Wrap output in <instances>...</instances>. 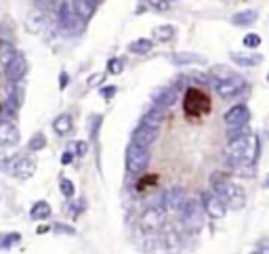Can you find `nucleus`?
I'll list each match as a JSON object with an SVG mask.
<instances>
[{
  "instance_id": "f257e3e1",
  "label": "nucleus",
  "mask_w": 269,
  "mask_h": 254,
  "mask_svg": "<svg viewBox=\"0 0 269 254\" xmlns=\"http://www.w3.org/2000/svg\"><path fill=\"white\" fill-rule=\"evenodd\" d=\"M213 110V101H210L208 93L202 91V88L189 86L185 88V97H183V111L191 118H202L210 113Z\"/></svg>"
},
{
  "instance_id": "f03ea898",
  "label": "nucleus",
  "mask_w": 269,
  "mask_h": 254,
  "mask_svg": "<svg viewBox=\"0 0 269 254\" xmlns=\"http://www.w3.org/2000/svg\"><path fill=\"white\" fill-rule=\"evenodd\" d=\"M59 25L63 30H66V34H72V36H80L82 34V30H84V19H82L78 13H76L74 9V4H69V2H63L59 4Z\"/></svg>"
},
{
  "instance_id": "7ed1b4c3",
  "label": "nucleus",
  "mask_w": 269,
  "mask_h": 254,
  "mask_svg": "<svg viewBox=\"0 0 269 254\" xmlns=\"http://www.w3.org/2000/svg\"><path fill=\"white\" fill-rule=\"evenodd\" d=\"M150 164V147L139 143H131V147L126 149V168L129 173H143Z\"/></svg>"
},
{
  "instance_id": "20e7f679",
  "label": "nucleus",
  "mask_w": 269,
  "mask_h": 254,
  "mask_svg": "<svg viewBox=\"0 0 269 254\" xmlns=\"http://www.w3.org/2000/svg\"><path fill=\"white\" fill-rule=\"evenodd\" d=\"M181 221L191 233H198L202 229V206L198 200H185V204L181 206Z\"/></svg>"
},
{
  "instance_id": "39448f33",
  "label": "nucleus",
  "mask_w": 269,
  "mask_h": 254,
  "mask_svg": "<svg viewBox=\"0 0 269 254\" xmlns=\"http://www.w3.org/2000/svg\"><path fill=\"white\" fill-rule=\"evenodd\" d=\"M36 164L38 162L34 160V158H30V156H17V158H13V162L9 166V173L19 181L32 179V176L36 175V168H38Z\"/></svg>"
},
{
  "instance_id": "423d86ee",
  "label": "nucleus",
  "mask_w": 269,
  "mask_h": 254,
  "mask_svg": "<svg viewBox=\"0 0 269 254\" xmlns=\"http://www.w3.org/2000/svg\"><path fill=\"white\" fill-rule=\"evenodd\" d=\"M164 212H166V206H151L147 208V210L143 212V217H141V229H143L145 233H153L158 231L160 227L164 225Z\"/></svg>"
},
{
  "instance_id": "0eeeda50",
  "label": "nucleus",
  "mask_w": 269,
  "mask_h": 254,
  "mask_svg": "<svg viewBox=\"0 0 269 254\" xmlns=\"http://www.w3.org/2000/svg\"><path fill=\"white\" fill-rule=\"evenodd\" d=\"M215 193H219L223 202H225L227 206H232V208H242L244 206V202H246V193H244V189L238 187V185H234V183H225L223 187H219Z\"/></svg>"
},
{
  "instance_id": "6e6552de",
  "label": "nucleus",
  "mask_w": 269,
  "mask_h": 254,
  "mask_svg": "<svg viewBox=\"0 0 269 254\" xmlns=\"http://www.w3.org/2000/svg\"><path fill=\"white\" fill-rule=\"evenodd\" d=\"M244 91V78L240 76H232L227 80H217L215 82V93L223 99H234L235 95H240Z\"/></svg>"
},
{
  "instance_id": "1a4fd4ad",
  "label": "nucleus",
  "mask_w": 269,
  "mask_h": 254,
  "mask_svg": "<svg viewBox=\"0 0 269 254\" xmlns=\"http://www.w3.org/2000/svg\"><path fill=\"white\" fill-rule=\"evenodd\" d=\"M202 204H204V210H206V214H210L213 219H221L225 217V202H223V198L219 193H202Z\"/></svg>"
},
{
  "instance_id": "9d476101",
  "label": "nucleus",
  "mask_w": 269,
  "mask_h": 254,
  "mask_svg": "<svg viewBox=\"0 0 269 254\" xmlns=\"http://www.w3.org/2000/svg\"><path fill=\"white\" fill-rule=\"evenodd\" d=\"M177 97H179V91L175 86H164V88H158V91L151 93L153 105L164 107V110H170V107L177 103Z\"/></svg>"
},
{
  "instance_id": "9b49d317",
  "label": "nucleus",
  "mask_w": 269,
  "mask_h": 254,
  "mask_svg": "<svg viewBox=\"0 0 269 254\" xmlns=\"http://www.w3.org/2000/svg\"><path fill=\"white\" fill-rule=\"evenodd\" d=\"M158 139V128L156 126H150V124H143L141 122L137 128L133 130V143H139V145H145V147H151Z\"/></svg>"
},
{
  "instance_id": "f8f14e48",
  "label": "nucleus",
  "mask_w": 269,
  "mask_h": 254,
  "mask_svg": "<svg viewBox=\"0 0 269 254\" xmlns=\"http://www.w3.org/2000/svg\"><path fill=\"white\" fill-rule=\"evenodd\" d=\"M19 143V128L11 120L0 118V145L2 147H13Z\"/></svg>"
},
{
  "instance_id": "ddd939ff",
  "label": "nucleus",
  "mask_w": 269,
  "mask_h": 254,
  "mask_svg": "<svg viewBox=\"0 0 269 254\" xmlns=\"http://www.w3.org/2000/svg\"><path fill=\"white\" fill-rule=\"evenodd\" d=\"M25 74H28V61H25L21 55H17L15 59L9 63V65H4V76L11 82H19Z\"/></svg>"
},
{
  "instance_id": "4468645a",
  "label": "nucleus",
  "mask_w": 269,
  "mask_h": 254,
  "mask_svg": "<svg viewBox=\"0 0 269 254\" xmlns=\"http://www.w3.org/2000/svg\"><path fill=\"white\" fill-rule=\"evenodd\" d=\"M248 118H251V113L244 105H234L232 110L225 113V124L227 126H244L248 122Z\"/></svg>"
},
{
  "instance_id": "2eb2a0df",
  "label": "nucleus",
  "mask_w": 269,
  "mask_h": 254,
  "mask_svg": "<svg viewBox=\"0 0 269 254\" xmlns=\"http://www.w3.org/2000/svg\"><path fill=\"white\" fill-rule=\"evenodd\" d=\"M185 204V191L181 187H170L168 191L164 193V206L166 208H181Z\"/></svg>"
},
{
  "instance_id": "dca6fc26",
  "label": "nucleus",
  "mask_w": 269,
  "mask_h": 254,
  "mask_svg": "<svg viewBox=\"0 0 269 254\" xmlns=\"http://www.w3.org/2000/svg\"><path fill=\"white\" fill-rule=\"evenodd\" d=\"M53 130L59 137L69 135V132L74 130V120H72V116H69V113H61V116H57L55 122H53Z\"/></svg>"
},
{
  "instance_id": "f3484780",
  "label": "nucleus",
  "mask_w": 269,
  "mask_h": 254,
  "mask_svg": "<svg viewBox=\"0 0 269 254\" xmlns=\"http://www.w3.org/2000/svg\"><path fill=\"white\" fill-rule=\"evenodd\" d=\"M74 9L76 13L84 19V21H88V19L93 17V13H95V6H97V0H74Z\"/></svg>"
},
{
  "instance_id": "a211bd4d",
  "label": "nucleus",
  "mask_w": 269,
  "mask_h": 254,
  "mask_svg": "<svg viewBox=\"0 0 269 254\" xmlns=\"http://www.w3.org/2000/svg\"><path fill=\"white\" fill-rule=\"evenodd\" d=\"M232 59L238 63V65H246V67H254L263 61V57L257 53H232Z\"/></svg>"
},
{
  "instance_id": "6ab92c4d",
  "label": "nucleus",
  "mask_w": 269,
  "mask_h": 254,
  "mask_svg": "<svg viewBox=\"0 0 269 254\" xmlns=\"http://www.w3.org/2000/svg\"><path fill=\"white\" fill-rule=\"evenodd\" d=\"M170 61L175 65H191V63H204L206 59L196 53H175V55H170Z\"/></svg>"
},
{
  "instance_id": "aec40b11",
  "label": "nucleus",
  "mask_w": 269,
  "mask_h": 254,
  "mask_svg": "<svg viewBox=\"0 0 269 254\" xmlns=\"http://www.w3.org/2000/svg\"><path fill=\"white\" fill-rule=\"evenodd\" d=\"M151 48H153V42L150 38H137V40H133L129 44V50L133 55H147Z\"/></svg>"
},
{
  "instance_id": "412c9836",
  "label": "nucleus",
  "mask_w": 269,
  "mask_h": 254,
  "mask_svg": "<svg viewBox=\"0 0 269 254\" xmlns=\"http://www.w3.org/2000/svg\"><path fill=\"white\" fill-rule=\"evenodd\" d=\"M30 214H32V219H34V221H47L50 217V204H49V202H44V200L36 202V204L32 206Z\"/></svg>"
},
{
  "instance_id": "4be33fe9",
  "label": "nucleus",
  "mask_w": 269,
  "mask_h": 254,
  "mask_svg": "<svg viewBox=\"0 0 269 254\" xmlns=\"http://www.w3.org/2000/svg\"><path fill=\"white\" fill-rule=\"evenodd\" d=\"M162 120H164V107H153V110H150L143 116V120L141 122L143 124H150V126H156V128H160V124H162Z\"/></svg>"
},
{
  "instance_id": "5701e85b",
  "label": "nucleus",
  "mask_w": 269,
  "mask_h": 254,
  "mask_svg": "<svg viewBox=\"0 0 269 254\" xmlns=\"http://www.w3.org/2000/svg\"><path fill=\"white\" fill-rule=\"evenodd\" d=\"M44 23V15L40 11H30V15L25 17V28L30 32H40Z\"/></svg>"
},
{
  "instance_id": "b1692460",
  "label": "nucleus",
  "mask_w": 269,
  "mask_h": 254,
  "mask_svg": "<svg viewBox=\"0 0 269 254\" xmlns=\"http://www.w3.org/2000/svg\"><path fill=\"white\" fill-rule=\"evenodd\" d=\"M19 53L15 50V47H13L11 42H2L0 40V63H2V65H9V63L15 59Z\"/></svg>"
},
{
  "instance_id": "393cba45",
  "label": "nucleus",
  "mask_w": 269,
  "mask_h": 254,
  "mask_svg": "<svg viewBox=\"0 0 269 254\" xmlns=\"http://www.w3.org/2000/svg\"><path fill=\"white\" fill-rule=\"evenodd\" d=\"M153 38L160 42H168L175 38V25H158L156 30H153Z\"/></svg>"
},
{
  "instance_id": "a878e982",
  "label": "nucleus",
  "mask_w": 269,
  "mask_h": 254,
  "mask_svg": "<svg viewBox=\"0 0 269 254\" xmlns=\"http://www.w3.org/2000/svg\"><path fill=\"white\" fill-rule=\"evenodd\" d=\"M232 21L235 25H251L257 21V13L254 11H244V13H235V15L232 17Z\"/></svg>"
},
{
  "instance_id": "bb28decb",
  "label": "nucleus",
  "mask_w": 269,
  "mask_h": 254,
  "mask_svg": "<svg viewBox=\"0 0 269 254\" xmlns=\"http://www.w3.org/2000/svg\"><path fill=\"white\" fill-rule=\"evenodd\" d=\"M28 147H30V151H40V149H44V147H47V137H44L42 132H34V135H32V139H30V143H28Z\"/></svg>"
},
{
  "instance_id": "cd10ccee",
  "label": "nucleus",
  "mask_w": 269,
  "mask_h": 254,
  "mask_svg": "<svg viewBox=\"0 0 269 254\" xmlns=\"http://www.w3.org/2000/svg\"><path fill=\"white\" fill-rule=\"evenodd\" d=\"M19 242H21L19 233H2L0 236V250H9L13 244H19Z\"/></svg>"
},
{
  "instance_id": "c85d7f7f",
  "label": "nucleus",
  "mask_w": 269,
  "mask_h": 254,
  "mask_svg": "<svg viewBox=\"0 0 269 254\" xmlns=\"http://www.w3.org/2000/svg\"><path fill=\"white\" fill-rule=\"evenodd\" d=\"M210 76H213L215 80H227V78H232V76H235V74L227 65H215V67H210Z\"/></svg>"
},
{
  "instance_id": "c756f323",
  "label": "nucleus",
  "mask_w": 269,
  "mask_h": 254,
  "mask_svg": "<svg viewBox=\"0 0 269 254\" xmlns=\"http://www.w3.org/2000/svg\"><path fill=\"white\" fill-rule=\"evenodd\" d=\"M107 72H110L112 76H118L124 72V59H120V57H114V59H110V63H107Z\"/></svg>"
},
{
  "instance_id": "7c9ffc66",
  "label": "nucleus",
  "mask_w": 269,
  "mask_h": 254,
  "mask_svg": "<svg viewBox=\"0 0 269 254\" xmlns=\"http://www.w3.org/2000/svg\"><path fill=\"white\" fill-rule=\"evenodd\" d=\"M59 189H61V193L66 195V198H74V183L69 181V179H66V176H61L59 179Z\"/></svg>"
},
{
  "instance_id": "2f4dec72",
  "label": "nucleus",
  "mask_w": 269,
  "mask_h": 254,
  "mask_svg": "<svg viewBox=\"0 0 269 254\" xmlns=\"http://www.w3.org/2000/svg\"><path fill=\"white\" fill-rule=\"evenodd\" d=\"M69 149H72L78 158H84L88 154V143L86 141H76L74 145H69Z\"/></svg>"
},
{
  "instance_id": "473e14b6",
  "label": "nucleus",
  "mask_w": 269,
  "mask_h": 254,
  "mask_svg": "<svg viewBox=\"0 0 269 254\" xmlns=\"http://www.w3.org/2000/svg\"><path fill=\"white\" fill-rule=\"evenodd\" d=\"M147 4H150L151 9L160 11V13H164V11L170 9V2H168V0H147Z\"/></svg>"
},
{
  "instance_id": "72a5a7b5",
  "label": "nucleus",
  "mask_w": 269,
  "mask_h": 254,
  "mask_svg": "<svg viewBox=\"0 0 269 254\" xmlns=\"http://www.w3.org/2000/svg\"><path fill=\"white\" fill-rule=\"evenodd\" d=\"M156 181H158V176L156 175H151V176H143L139 183H137V189L139 191H143V189H147V187H151V185H156Z\"/></svg>"
},
{
  "instance_id": "f704fd0d",
  "label": "nucleus",
  "mask_w": 269,
  "mask_h": 254,
  "mask_svg": "<svg viewBox=\"0 0 269 254\" xmlns=\"http://www.w3.org/2000/svg\"><path fill=\"white\" fill-rule=\"evenodd\" d=\"M244 47H248V48L261 47V36H257V34H246L244 36Z\"/></svg>"
},
{
  "instance_id": "c9c22d12",
  "label": "nucleus",
  "mask_w": 269,
  "mask_h": 254,
  "mask_svg": "<svg viewBox=\"0 0 269 254\" xmlns=\"http://www.w3.org/2000/svg\"><path fill=\"white\" fill-rule=\"evenodd\" d=\"M103 80H105V76H103V74H93L91 78L86 80V88H97V86L103 84Z\"/></svg>"
},
{
  "instance_id": "e433bc0d",
  "label": "nucleus",
  "mask_w": 269,
  "mask_h": 254,
  "mask_svg": "<svg viewBox=\"0 0 269 254\" xmlns=\"http://www.w3.org/2000/svg\"><path fill=\"white\" fill-rule=\"evenodd\" d=\"M189 78H194L196 82H200V84H210V76L206 74H200V72H191Z\"/></svg>"
},
{
  "instance_id": "4c0bfd02",
  "label": "nucleus",
  "mask_w": 269,
  "mask_h": 254,
  "mask_svg": "<svg viewBox=\"0 0 269 254\" xmlns=\"http://www.w3.org/2000/svg\"><path fill=\"white\" fill-rule=\"evenodd\" d=\"M55 231L57 233H66V236H76V229H74V227H69V225H59V223H57Z\"/></svg>"
},
{
  "instance_id": "58836bf2",
  "label": "nucleus",
  "mask_w": 269,
  "mask_h": 254,
  "mask_svg": "<svg viewBox=\"0 0 269 254\" xmlns=\"http://www.w3.org/2000/svg\"><path fill=\"white\" fill-rule=\"evenodd\" d=\"M116 93H118L116 86H103V88H101V97H103V99H112Z\"/></svg>"
},
{
  "instance_id": "ea45409f",
  "label": "nucleus",
  "mask_w": 269,
  "mask_h": 254,
  "mask_svg": "<svg viewBox=\"0 0 269 254\" xmlns=\"http://www.w3.org/2000/svg\"><path fill=\"white\" fill-rule=\"evenodd\" d=\"M74 151L72 149H69V151H66V154H63L61 156V164H63V166H67V164H72V160H74Z\"/></svg>"
},
{
  "instance_id": "a19ab883",
  "label": "nucleus",
  "mask_w": 269,
  "mask_h": 254,
  "mask_svg": "<svg viewBox=\"0 0 269 254\" xmlns=\"http://www.w3.org/2000/svg\"><path fill=\"white\" fill-rule=\"evenodd\" d=\"M11 162H13V160H11V158L6 156V154H0V168H2V170H4V168H9V166H11Z\"/></svg>"
},
{
  "instance_id": "79ce46f5",
  "label": "nucleus",
  "mask_w": 269,
  "mask_h": 254,
  "mask_svg": "<svg viewBox=\"0 0 269 254\" xmlns=\"http://www.w3.org/2000/svg\"><path fill=\"white\" fill-rule=\"evenodd\" d=\"M67 84H69V76L66 72H61V76H59V88L63 91V88H66Z\"/></svg>"
},
{
  "instance_id": "37998d69",
  "label": "nucleus",
  "mask_w": 269,
  "mask_h": 254,
  "mask_svg": "<svg viewBox=\"0 0 269 254\" xmlns=\"http://www.w3.org/2000/svg\"><path fill=\"white\" fill-rule=\"evenodd\" d=\"M47 231H49V227H44V225L38 227V233H40V236H42V233H47Z\"/></svg>"
},
{
  "instance_id": "c03bdc74",
  "label": "nucleus",
  "mask_w": 269,
  "mask_h": 254,
  "mask_svg": "<svg viewBox=\"0 0 269 254\" xmlns=\"http://www.w3.org/2000/svg\"><path fill=\"white\" fill-rule=\"evenodd\" d=\"M2 110H4V107H2V103H0V111H2Z\"/></svg>"
},
{
  "instance_id": "a18cd8bd",
  "label": "nucleus",
  "mask_w": 269,
  "mask_h": 254,
  "mask_svg": "<svg viewBox=\"0 0 269 254\" xmlns=\"http://www.w3.org/2000/svg\"><path fill=\"white\" fill-rule=\"evenodd\" d=\"M267 80H269V74H267Z\"/></svg>"
}]
</instances>
